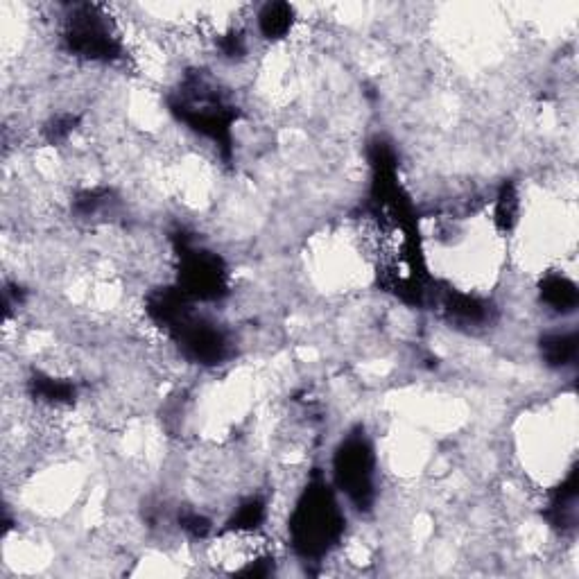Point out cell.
<instances>
[{"instance_id":"6da1fadb","label":"cell","mask_w":579,"mask_h":579,"mask_svg":"<svg viewBox=\"0 0 579 579\" xmlns=\"http://www.w3.org/2000/svg\"><path fill=\"white\" fill-rule=\"evenodd\" d=\"M344 530L347 516L337 500V489L326 480L322 469H315L308 475L288 521L292 550L301 559L319 561L340 546Z\"/></svg>"},{"instance_id":"7a4b0ae2","label":"cell","mask_w":579,"mask_h":579,"mask_svg":"<svg viewBox=\"0 0 579 579\" xmlns=\"http://www.w3.org/2000/svg\"><path fill=\"white\" fill-rule=\"evenodd\" d=\"M168 107L179 123L190 132L215 145L224 161L233 154V125L238 120V107L231 105L218 82L204 71H188L184 80L172 91Z\"/></svg>"},{"instance_id":"3957f363","label":"cell","mask_w":579,"mask_h":579,"mask_svg":"<svg viewBox=\"0 0 579 579\" xmlns=\"http://www.w3.org/2000/svg\"><path fill=\"white\" fill-rule=\"evenodd\" d=\"M66 53L86 62L114 64L123 57V41L100 5L77 3L68 7L62 25Z\"/></svg>"},{"instance_id":"277c9868","label":"cell","mask_w":579,"mask_h":579,"mask_svg":"<svg viewBox=\"0 0 579 579\" xmlns=\"http://www.w3.org/2000/svg\"><path fill=\"white\" fill-rule=\"evenodd\" d=\"M177 256V283L193 301H220L229 295V267L220 254L195 243L184 229L172 233Z\"/></svg>"},{"instance_id":"5b68a950","label":"cell","mask_w":579,"mask_h":579,"mask_svg":"<svg viewBox=\"0 0 579 579\" xmlns=\"http://www.w3.org/2000/svg\"><path fill=\"white\" fill-rule=\"evenodd\" d=\"M333 485L358 512L376 503V451L365 430L356 428L342 439L333 455Z\"/></svg>"},{"instance_id":"8992f818","label":"cell","mask_w":579,"mask_h":579,"mask_svg":"<svg viewBox=\"0 0 579 579\" xmlns=\"http://www.w3.org/2000/svg\"><path fill=\"white\" fill-rule=\"evenodd\" d=\"M163 333L177 344L181 356L195 362V365H222L231 353L229 333L224 331L218 322L197 313L195 304L181 310V313L163 328Z\"/></svg>"},{"instance_id":"52a82bcc","label":"cell","mask_w":579,"mask_h":579,"mask_svg":"<svg viewBox=\"0 0 579 579\" xmlns=\"http://www.w3.org/2000/svg\"><path fill=\"white\" fill-rule=\"evenodd\" d=\"M430 299L435 301V306H439V310L455 324L485 326L491 322L489 301L478 295H471V292H462L446 285V288L430 290Z\"/></svg>"},{"instance_id":"ba28073f","label":"cell","mask_w":579,"mask_h":579,"mask_svg":"<svg viewBox=\"0 0 579 579\" xmlns=\"http://www.w3.org/2000/svg\"><path fill=\"white\" fill-rule=\"evenodd\" d=\"M28 387L34 401L50 405V408H66V405H73L77 399V387L71 380L41 374V371H37L28 380Z\"/></svg>"},{"instance_id":"9c48e42d","label":"cell","mask_w":579,"mask_h":579,"mask_svg":"<svg viewBox=\"0 0 579 579\" xmlns=\"http://www.w3.org/2000/svg\"><path fill=\"white\" fill-rule=\"evenodd\" d=\"M577 471H570L568 478L552 491L546 518L559 527V530H570L577 521Z\"/></svg>"},{"instance_id":"30bf717a","label":"cell","mask_w":579,"mask_h":579,"mask_svg":"<svg viewBox=\"0 0 579 579\" xmlns=\"http://www.w3.org/2000/svg\"><path fill=\"white\" fill-rule=\"evenodd\" d=\"M297 12L290 3L276 0V3L263 5V10L258 12V30H261L267 41H281L288 37L295 28Z\"/></svg>"},{"instance_id":"8fae6325","label":"cell","mask_w":579,"mask_h":579,"mask_svg":"<svg viewBox=\"0 0 579 579\" xmlns=\"http://www.w3.org/2000/svg\"><path fill=\"white\" fill-rule=\"evenodd\" d=\"M541 301L550 306L555 313H573L577 308V285L564 274H548L539 285Z\"/></svg>"},{"instance_id":"7c38bea8","label":"cell","mask_w":579,"mask_h":579,"mask_svg":"<svg viewBox=\"0 0 579 579\" xmlns=\"http://www.w3.org/2000/svg\"><path fill=\"white\" fill-rule=\"evenodd\" d=\"M265 518H267L265 500L258 498V496H249L247 500H243V503L238 505L236 512H233L227 527H224V532H229V534H256L263 527Z\"/></svg>"},{"instance_id":"4fadbf2b","label":"cell","mask_w":579,"mask_h":579,"mask_svg":"<svg viewBox=\"0 0 579 579\" xmlns=\"http://www.w3.org/2000/svg\"><path fill=\"white\" fill-rule=\"evenodd\" d=\"M541 356L552 369L573 365L577 356V335L575 333H548L541 337Z\"/></svg>"},{"instance_id":"5bb4252c","label":"cell","mask_w":579,"mask_h":579,"mask_svg":"<svg viewBox=\"0 0 579 579\" xmlns=\"http://www.w3.org/2000/svg\"><path fill=\"white\" fill-rule=\"evenodd\" d=\"M111 204H114V197H111L109 188H89L75 197L73 209L82 218H95V215L111 209Z\"/></svg>"},{"instance_id":"9a60e30c","label":"cell","mask_w":579,"mask_h":579,"mask_svg":"<svg viewBox=\"0 0 579 579\" xmlns=\"http://www.w3.org/2000/svg\"><path fill=\"white\" fill-rule=\"evenodd\" d=\"M518 220V193L514 184H503L496 197L494 222L500 231H512Z\"/></svg>"},{"instance_id":"2e32d148","label":"cell","mask_w":579,"mask_h":579,"mask_svg":"<svg viewBox=\"0 0 579 579\" xmlns=\"http://www.w3.org/2000/svg\"><path fill=\"white\" fill-rule=\"evenodd\" d=\"M77 123H80V118H77L75 114H62V116L50 120L46 129H43V136H46V141L50 145L64 143V141H68V136H71L77 129Z\"/></svg>"},{"instance_id":"e0dca14e","label":"cell","mask_w":579,"mask_h":579,"mask_svg":"<svg viewBox=\"0 0 579 579\" xmlns=\"http://www.w3.org/2000/svg\"><path fill=\"white\" fill-rule=\"evenodd\" d=\"M218 46H220V53L229 59H240L247 53V41L243 37V32H238V30L222 34Z\"/></svg>"},{"instance_id":"ac0fdd59","label":"cell","mask_w":579,"mask_h":579,"mask_svg":"<svg viewBox=\"0 0 579 579\" xmlns=\"http://www.w3.org/2000/svg\"><path fill=\"white\" fill-rule=\"evenodd\" d=\"M179 523L184 530L190 534V537H195V539H204L206 534L211 532V521L206 516L202 514H197V512H188L179 518Z\"/></svg>"}]
</instances>
